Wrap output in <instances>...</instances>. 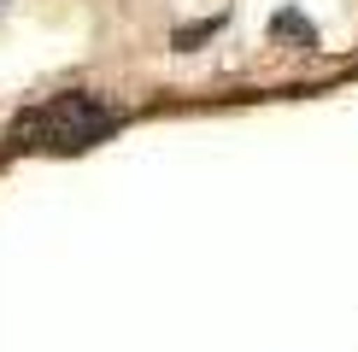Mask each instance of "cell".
Wrapping results in <instances>:
<instances>
[{
  "label": "cell",
  "instance_id": "obj_1",
  "mask_svg": "<svg viewBox=\"0 0 358 352\" xmlns=\"http://www.w3.org/2000/svg\"><path fill=\"white\" fill-rule=\"evenodd\" d=\"M117 124H124V112L106 106V100H94V94H59V100L24 112L18 124H12V147H36V153H83V147L106 141Z\"/></svg>",
  "mask_w": 358,
  "mask_h": 352
},
{
  "label": "cell",
  "instance_id": "obj_2",
  "mask_svg": "<svg viewBox=\"0 0 358 352\" xmlns=\"http://www.w3.org/2000/svg\"><path fill=\"white\" fill-rule=\"evenodd\" d=\"M271 29H276V36H311L300 12H282V18H271Z\"/></svg>",
  "mask_w": 358,
  "mask_h": 352
},
{
  "label": "cell",
  "instance_id": "obj_3",
  "mask_svg": "<svg viewBox=\"0 0 358 352\" xmlns=\"http://www.w3.org/2000/svg\"><path fill=\"white\" fill-rule=\"evenodd\" d=\"M212 29H217V18H212V24H194V29H182V36H176V47H194V41H206Z\"/></svg>",
  "mask_w": 358,
  "mask_h": 352
}]
</instances>
